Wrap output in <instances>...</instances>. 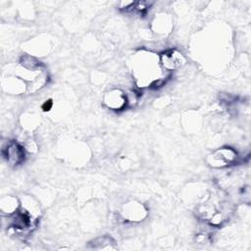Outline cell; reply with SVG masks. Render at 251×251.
Returning <instances> with one entry per match:
<instances>
[{
  "label": "cell",
  "mask_w": 251,
  "mask_h": 251,
  "mask_svg": "<svg viewBox=\"0 0 251 251\" xmlns=\"http://www.w3.org/2000/svg\"><path fill=\"white\" fill-rule=\"evenodd\" d=\"M236 159H237L236 152L229 147L217 149L207 156V162L209 166L216 169L227 167L233 164Z\"/></svg>",
  "instance_id": "obj_1"
},
{
  "label": "cell",
  "mask_w": 251,
  "mask_h": 251,
  "mask_svg": "<svg viewBox=\"0 0 251 251\" xmlns=\"http://www.w3.org/2000/svg\"><path fill=\"white\" fill-rule=\"evenodd\" d=\"M2 154L11 165H19L25 159V149L16 141H10L3 146Z\"/></svg>",
  "instance_id": "obj_2"
},
{
  "label": "cell",
  "mask_w": 251,
  "mask_h": 251,
  "mask_svg": "<svg viewBox=\"0 0 251 251\" xmlns=\"http://www.w3.org/2000/svg\"><path fill=\"white\" fill-rule=\"evenodd\" d=\"M162 63L166 69L175 70L184 65L185 61L183 56L179 52L174 50L167 52L162 56Z\"/></svg>",
  "instance_id": "obj_3"
},
{
  "label": "cell",
  "mask_w": 251,
  "mask_h": 251,
  "mask_svg": "<svg viewBox=\"0 0 251 251\" xmlns=\"http://www.w3.org/2000/svg\"><path fill=\"white\" fill-rule=\"evenodd\" d=\"M126 103V96L120 90H112L105 96V104L112 109H121Z\"/></svg>",
  "instance_id": "obj_4"
}]
</instances>
